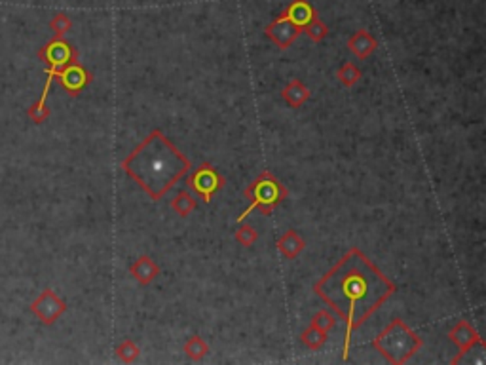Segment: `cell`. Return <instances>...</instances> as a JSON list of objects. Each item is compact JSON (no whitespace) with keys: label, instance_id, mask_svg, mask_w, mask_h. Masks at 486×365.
I'll list each match as a JSON object with an SVG mask.
<instances>
[{"label":"cell","instance_id":"obj_19","mask_svg":"<svg viewBox=\"0 0 486 365\" xmlns=\"http://www.w3.org/2000/svg\"><path fill=\"white\" fill-rule=\"evenodd\" d=\"M361 69L357 65H354V63H344V65H340V69L336 71V78L340 80L342 86H346V88H354L357 82L361 80Z\"/></svg>","mask_w":486,"mask_h":365},{"label":"cell","instance_id":"obj_7","mask_svg":"<svg viewBox=\"0 0 486 365\" xmlns=\"http://www.w3.org/2000/svg\"><path fill=\"white\" fill-rule=\"evenodd\" d=\"M67 303L53 289H44L31 305V312L42 321L44 325H51L65 314Z\"/></svg>","mask_w":486,"mask_h":365},{"label":"cell","instance_id":"obj_5","mask_svg":"<svg viewBox=\"0 0 486 365\" xmlns=\"http://www.w3.org/2000/svg\"><path fill=\"white\" fill-rule=\"evenodd\" d=\"M186 185H189V189L192 190L196 196L202 198L205 204H209L211 200H213V196L225 189L226 179L218 173V169L215 168L213 164L203 162V164H200V166L190 173L189 179H186Z\"/></svg>","mask_w":486,"mask_h":365},{"label":"cell","instance_id":"obj_16","mask_svg":"<svg viewBox=\"0 0 486 365\" xmlns=\"http://www.w3.org/2000/svg\"><path fill=\"white\" fill-rule=\"evenodd\" d=\"M182 350H184V354H186L192 362H202V359L209 354V344H207V341H205L203 337L192 335L190 339H186Z\"/></svg>","mask_w":486,"mask_h":365},{"label":"cell","instance_id":"obj_13","mask_svg":"<svg viewBox=\"0 0 486 365\" xmlns=\"http://www.w3.org/2000/svg\"><path fill=\"white\" fill-rule=\"evenodd\" d=\"M348 48L352 50V53H354L356 58L367 59L376 51L378 40L370 35L369 31L361 29L357 31V33H354V35L348 38Z\"/></svg>","mask_w":486,"mask_h":365},{"label":"cell","instance_id":"obj_14","mask_svg":"<svg viewBox=\"0 0 486 365\" xmlns=\"http://www.w3.org/2000/svg\"><path fill=\"white\" fill-rule=\"evenodd\" d=\"M304 248H306L304 238H302V236L298 234V230H295V228H289V230L281 234V238L277 240V249H279V253H281L285 259H289V261L297 259V257L304 251Z\"/></svg>","mask_w":486,"mask_h":365},{"label":"cell","instance_id":"obj_22","mask_svg":"<svg viewBox=\"0 0 486 365\" xmlns=\"http://www.w3.org/2000/svg\"><path fill=\"white\" fill-rule=\"evenodd\" d=\"M234 238H236V241H238L240 246H243V248H253L254 241L259 240V232H257L251 225L240 223V228L236 230Z\"/></svg>","mask_w":486,"mask_h":365},{"label":"cell","instance_id":"obj_9","mask_svg":"<svg viewBox=\"0 0 486 365\" xmlns=\"http://www.w3.org/2000/svg\"><path fill=\"white\" fill-rule=\"evenodd\" d=\"M302 33V29H298L295 23H290L284 14H279L274 17V22L266 25L264 35L279 48V50H287L293 46V42L297 40L298 35Z\"/></svg>","mask_w":486,"mask_h":365},{"label":"cell","instance_id":"obj_20","mask_svg":"<svg viewBox=\"0 0 486 365\" xmlns=\"http://www.w3.org/2000/svg\"><path fill=\"white\" fill-rule=\"evenodd\" d=\"M302 31H304L306 35L310 37V40H313V42H321V40H325L327 35H329V27H327L325 22L320 19L318 15H315L312 22L308 23Z\"/></svg>","mask_w":486,"mask_h":365},{"label":"cell","instance_id":"obj_23","mask_svg":"<svg viewBox=\"0 0 486 365\" xmlns=\"http://www.w3.org/2000/svg\"><path fill=\"white\" fill-rule=\"evenodd\" d=\"M50 29L53 31L55 37H63V35H67L69 31L73 29V22H71V17L67 14H55L51 17Z\"/></svg>","mask_w":486,"mask_h":365},{"label":"cell","instance_id":"obj_12","mask_svg":"<svg viewBox=\"0 0 486 365\" xmlns=\"http://www.w3.org/2000/svg\"><path fill=\"white\" fill-rule=\"evenodd\" d=\"M284 15L290 23H295L298 29H304L308 23L315 17V10L308 0H293L284 10Z\"/></svg>","mask_w":486,"mask_h":365},{"label":"cell","instance_id":"obj_2","mask_svg":"<svg viewBox=\"0 0 486 365\" xmlns=\"http://www.w3.org/2000/svg\"><path fill=\"white\" fill-rule=\"evenodd\" d=\"M125 176L137 182L154 202L192 169L189 156L182 154L162 130H153L122 162Z\"/></svg>","mask_w":486,"mask_h":365},{"label":"cell","instance_id":"obj_1","mask_svg":"<svg viewBox=\"0 0 486 365\" xmlns=\"http://www.w3.org/2000/svg\"><path fill=\"white\" fill-rule=\"evenodd\" d=\"M395 291L397 285L359 248H349L340 261L315 282L313 293L346 321L344 359H348L352 335Z\"/></svg>","mask_w":486,"mask_h":365},{"label":"cell","instance_id":"obj_6","mask_svg":"<svg viewBox=\"0 0 486 365\" xmlns=\"http://www.w3.org/2000/svg\"><path fill=\"white\" fill-rule=\"evenodd\" d=\"M38 58L42 59L44 63H48V71L59 73L67 65L78 61V51L67 40H63V37H55L38 50Z\"/></svg>","mask_w":486,"mask_h":365},{"label":"cell","instance_id":"obj_4","mask_svg":"<svg viewBox=\"0 0 486 365\" xmlns=\"http://www.w3.org/2000/svg\"><path fill=\"white\" fill-rule=\"evenodd\" d=\"M287 196H289L287 187L281 185V181L272 176L268 169H264L261 176L245 189V198L249 200V205H247V210L240 213L238 223H243L253 212L270 215Z\"/></svg>","mask_w":486,"mask_h":365},{"label":"cell","instance_id":"obj_18","mask_svg":"<svg viewBox=\"0 0 486 365\" xmlns=\"http://www.w3.org/2000/svg\"><path fill=\"white\" fill-rule=\"evenodd\" d=\"M327 341H329V333L323 331V329L313 328L312 323H310V328L304 329L302 335H300V343L304 344L308 350H320Z\"/></svg>","mask_w":486,"mask_h":365},{"label":"cell","instance_id":"obj_21","mask_svg":"<svg viewBox=\"0 0 486 365\" xmlns=\"http://www.w3.org/2000/svg\"><path fill=\"white\" fill-rule=\"evenodd\" d=\"M139 354H141V350H139V346L131 339H125V341L118 344L116 356L118 359H122L123 364H133L139 358Z\"/></svg>","mask_w":486,"mask_h":365},{"label":"cell","instance_id":"obj_10","mask_svg":"<svg viewBox=\"0 0 486 365\" xmlns=\"http://www.w3.org/2000/svg\"><path fill=\"white\" fill-rule=\"evenodd\" d=\"M55 78L59 84L69 92L71 95H78L82 90L86 88L87 84L92 82V74L87 73L86 67H82L78 61L67 65L65 69H61L59 73H55Z\"/></svg>","mask_w":486,"mask_h":365},{"label":"cell","instance_id":"obj_24","mask_svg":"<svg viewBox=\"0 0 486 365\" xmlns=\"http://www.w3.org/2000/svg\"><path fill=\"white\" fill-rule=\"evenodd\" d=\"M312 325L318 329H323V331H331V329L336 325V320H334V316L329 312V310H320V312H315L312 318Z\"/></svg>","mask_w":486,"mask_h":365},{"label":"cell","instance_id":"obj_15","mask_svg":"<svg viewBox=\"0 0 486 365\" xmlns=\"http://www.w3.org/2000/svg\"><path fill=\"white\" fill-rule=\"evenodd\" d=\"M310 90H308V86H304L302 82L298 80V78H293V80L285 86L284 90H281V97H284V101L289 105L290 109H298V107H302L308 99H310Z\"/></svg>","mask_w":486,"mask_h":365},{"label":"cell","instance_id":"obj_3","mask_svg":"<svg viewBox=\"0 0 486 365\" xmlns=\"http://www.w3.org/2000/svg\"><path fill=\"white\" fill-rule=\"evenodd\" d=\"M370 344L388 364L403 365L420 352L424 341L401 318H395L372 339Z\"/></svg>","mask_w":486,"mask_h":365},{"label":"cell","instance_id":"obj_17","mask_svg":"<svg viewBox=\"0 0 486 365\" xmlns=\"http://www.w3.org/2000/svg\"><path fill=\"white\" fill-rule=\"evenodd\" d=\"M196 198L190 194L189 190H179L175 198L171 200V210H173L179 217H189L190 213L196 210Z\"/></svg>","mask_w":486,"mask_h":365},{"label":"cell","instance_id":"obj_11","mask_svg":"<svg viewBox=\"0 0 486 365\" xmlns=\"http://www.w3.org/2000/svg\"><path fill=\"white\" fill-rule=\"evenodd\" d=\"M130 274L137 284L148 285L153 284L154 280L160 276V266H158V263L154 261L153 257L141 255L131 263Z\"/></svg>","mask_w":486,"mask_h":365},{"label":"cell","instance_id":"obj_8","mask_svg":"<svg viewBox=\"0 0 486 365\" xmlns=\"http://www.w3.org/2000/svg\"><path fill=\"white\" fill-rule=\"evenodd\" d=\"M449 339L450 343L458 348V354L450 359V364H460L464 359L465 354H469L475 346H483L485 344L483 339H480L479 331L465 320H460L454 328L450 329Z\"/></svg>","mask_w":486,"mask_h":365}]
</instances>
